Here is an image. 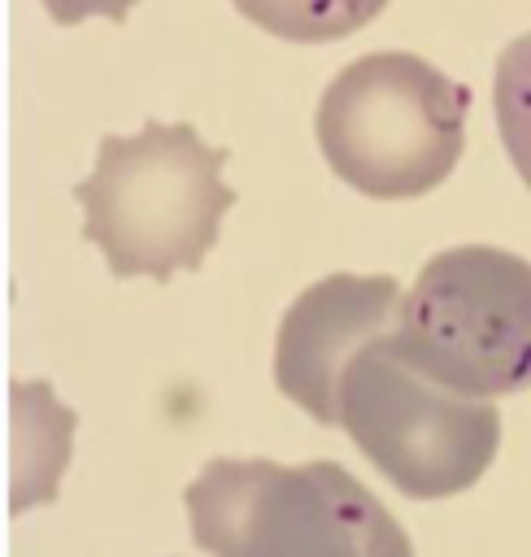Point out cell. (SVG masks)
<instances>
[{"instance_id": "obj_4", "label": "cell", "mask_w": 531, "mask_h": 557, "mask_svg": "<svg viewBox=\"0 0 531 557\" xmlns=\"http://www.w3.org/2000/svg\"><path fill=\"white\" fill-rule=\"evenodd\" d=\"M396 348L461 396L531 387V261L487 244L435 252L400 300Z\"/></svg>"}, {"instance_id": "obj_8", "label": "cell", "mask_w": 531, "mask_h": 557, "mask_svg": "<svg viewBox=\"0 0 531 557\" xmlns=\"http://www.w3.org/2000/svg\"><path fill=\"white\" fill-rule=\"evenodd\" d=\"M492 109H496V131L501 144L531 187V30L518 35L501 57H496V83H492Z\"/></svg>"}, {"instance_id": "obj_5", "label": "cell", "mask_w": 531, "mask_h": 557, "mask_svg": "<svg viewBox=\"0 0 531 557\" xmlns=\"http://www.w3.org/2000/svg\"><path fill=\"white\" fill-rule=\"evenodd\" d=\"M339 426L409 500H444L483 479L501 448L492 400L427 379L396 331L361 348L339 383Z\"/></svg>"}, {"instance_id": "obj_3", "label": "cell", "mask_w": 531, "mask_h": 557, "mask_svg": "<svg viewBox=\"0 0 531 557\" xmlns=\"http://www.w3.org/2000/svg\"><path fill=\"white\" fill-rule=\"evenodd\" d=\"M470 87L413 52H370L344 65L318 104V148L361 196L435 191L466 148Z\"/></svg>"}, {"instance_id": "obj_7", "label": "cell", "mask_w": 531, "mask_h": 557, "mask_svg": "<svg viewBox=\"0 0 531 557\" xmlns=\"http://www.w3.org/2000/svg\"><path fill=\"white\" fill-rule=\"evenodd\" d=\"M252 26L292 39V44H326L361 30L383 13L387 0H231Z\"/></svg>"}, {"instance_id": "obj_9", "label": "cell", "mask_w": 531, "mask_h": 557, "mask_svg": "<svg viewBox=\"0 0 531 557\" xmlns=\"http://www.w3.org/2000/svg\"><path fill=\"white\" fill-rule=\"evenodd\" d=\"M131 4L135 0H44L52 22H61V26H74L83 17H113V22H122L131 13Z\"/></svg>"}, {"instance_id": "obj_2", "label": "cell", "mask_w": 531, "mask_h": 557, "mask_svg": "<svg viewBox=\"0 0 531 557\" xmlns=\"http://www.w3.org/2000/svg\"><path fill=\"white\" fill-rule=\"evenodd\" d=\"M183 505L209 557H413L405 527L335 461L213 457Z\"/></svg>"}, {"instance_id": "obj_1", "label": "cell", "mask_w": 531, "mask_h": 557, "mask_svg": "<svg viewBox=\"0 0 531 557\" xmlns=\"http://www.w3.org/2000/svg\"><path fill=\"white\" fill-rule=\"evenodd\" d=\"M226 148H209L192 122H148L139 135H104L96 170L74 187L83 239L104 252L118 278L165 283L200 270L218 244L235 191L222 183Z\"/></svg>"}, {"instance_id": "obj_6", "label": "cell", "mask_w": 531, "mask_h": 557, "mask_svg": "<svg viewBox=\"0 0 531 557\" xmlns=\"http://www.w3.org/2000/svg\"><path fill=\"white\" fill-rule=\"evenodd\" d=\"M400 283L392 274H326L279 322L274 383L322 426H339V383L374 339L396 331Z\"/></svg>"}]
</instances>
